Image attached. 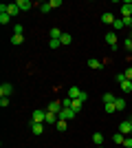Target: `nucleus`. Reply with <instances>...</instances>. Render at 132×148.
<instances>
[{
	"label": "nucleus",
	"instance_id": "f257e3e1",
	"mask_svg": "<svg viewBox=\"0 0 132 148\" xmlns=\"http://www.w3.org/2000/svg\"><path fill=\"white\" fill-rule=\"evenodd\" d=\"M0 13H9L11 18H16V16L20 13V9H18L16 2H9V5H0Z\"/></svg>",
	"mask_w": 132,
	"mask_h": 148
},
{
	"label": "nucleus",
	"instance_id": "f03ea898",
	"mask_svg": "<svg viewBox=\"0 0 132 148\" xmlns=\"http://www.w3.org/2000/svg\"><path fill=\"white\" fill-rule=\"evenodd\" d=\"M31 122L33 124H44L46 122V111H33V115H31Z\"/></svg>",
	"mask_w": 132,
	"mask_h": 148
},
{
	"label": "nucleus",
	"instance_id": "7ed1b4c3",
	"mask_svg": "<svg viewBox=\"0 0 132 148\" xmlns=\"http://www.w3.org/2000/svg\"><path fill=\"white\" fill-rule=\"evenodd\" d=\"M119 133H121V135H132V124H130V119H128V122H121L119 124Z\"/></svg>",
	"mask_w": 132,
	"mask_h": 148
},
{
	"label": "nucleus",
	"instance_id": "20e7f679",
	"mask_svg": "<svg viewBox=\"0 0 132 148\" xmlns=\"http://www.w3.org/2000/svg\"><path fill=\"white\" fill-rule=\"evenodd\" d=\"M11 91H13V86L9 84V82H2V84H0V95H2V97H9Z\"/></svg>",
	"mask_w": 132,
	"mask_h": 148
},
{
	"label": "nucleus",
	"instance_id": "39448f33",
	"mask_svg": "<svg viewBox=\"0 0 132 148\" xmlns=\"http://www.w3.org/2000/svg\"><path fill=\"white\" fill-rule=\"evenodd\" d=\"M106 42L110 44V49H117V33L114 31H108L106 33Z\"/></svg>",
	"mask_w": 132,
	"mask_h": 148
},
{
	"label": "nucleus",
	"instance_id": "423d86ee",
	"mask_svg": "<svg viewBox=\"0 0 132 148\" xmlns=\"http://www.w3.org/2000/svg\"><path fill=\"white\" fill-rule=\"evenodd\" d=\"M75 117V111H73V108H62V111H60V119H66V122H68V119H73Z\"/></svg>",
	"mask_w": 132,
	"mask_h": 148
},
{
	"label": "nucleus",
	"instance_id": "0eeeda50",
	"mask_svg": "<svg viewBox=\"0 0 132 148\" xmlns=\"http://www.w3.org/2000/svg\"><path fill=\"white\" fill-rule=\"evenodd\" d=\"M64 106H62V102H51L49 106H46V111L49 113H57V115H60V111H62Z\"/></svg>",
	"mask_w": 132,
	"mask_h": 148
},
{
	"label": "nucleus",
	"instance_id": "6e6552de",
	"mask_svg": "<svg viewBox=\"0 0 132 148\" xmlns=\"http://www.w3.org/2000/svg\"><path fill=\"white\" fill-rule=\"evenodd\" d=\"M16 5H18V9H20V11H29V9L33 7V2H31V0H18Z\"/></svg>",
	"mask_w": 132,
	"mask_h": 148
},
{
	"label": "nucleus",
	"instance_id": "1a4fd4ad",
	"mask_svg": "<svg viewBox=\"0 0 132 148\" xmlns=\"http://www.w3.org/2000/svg\"><path fill=\"white\" fill-rule=\"evenodd\" d=\"M79 95H82V88L79 86H70L68 88V97L70 99H79Z\"/></svg>",
	"mask_w": 132,
	"mask_h": 148
},
{
	"label": "nucleus",
	"instance_id": "9d476101",
	"mask_svg": "<svg viewBox=\"0 0 132 148\" xmlns=\"http://www.w3.org/2000/svg\"><path fill=\"white\" fill-rule=\"evenodd\" d=\"M114 20H117V18H114V16H112L110 11L101 13V22H106V25H114Z\"/></svg>",
	"mask_w": 132,
	"mask_h": 148
},
{
	"label": "nucleus",
	"instance_id": "9b49d317",
	"mask_svg": "<svg viewBox=\"0 0 132 148\" xmlns=\"http://www.w3.org/2000/svg\"><path fill=\"white\" fill-rule=\"evenodd\" d=\"M70 108H73L75 113H79L84 108V102H82V99H70Z\"/></svg>",
	"mask_w": 132,
	"mask_h": 148
},
{
	"label": "nucleus",
	"instance_id": "f8f14e48",
	"mask_svg": "<svg viewBox=\"0 0 132 148\" xmlns=\"http://www.w3.org/2000/svg\"><path fill=\"white\" fill-rule=\"evenodd\" d=\"M49 36H51V40H62V36H64V33H62L60 29H57V27H53V29L49 31Z\"/></svg>",
	"mask_w": 132,
	"mask_h": 148
},
{
	"label": "nucleus",
	"instance_id": "ddd939ff",
	"mask_svg": "<svg viewBox=\"0 0 132 148\" xmlns=\"http://www.w3.org/2000/svg\"><path fill=\"white\" fill-rule=\"evenodd\" d=\"M31 130H33V135H42L44 133V124H33L31 122Z\"/></svg>",
	"mask_w": 132,
	"mask_h": 148
},
{
	"label": "nucleus",
	"instance_id": "4468645a",
	"mask_svg": "<svg viewBox=\"0 0 132 148\" xmlns=\"http://www.w3.org/2000/svg\"><path fill=\"white\" fill-rule=\"evenodd\" d=\"M57 119H60L57 113H49L46 111V124H57Z\"/></svg>",
	"mask_w": 132,
	"mask_h": 148
},
{
	"label": "nucleus",
	"instance_id": "2eb2a0df",
	"mask_svg": "<svg viewBox=\"0 0 132 148\" xmlns=\"http://www.w3.org/2000/svg\"><path fill=\"white\" fill-rule=\"evenodd\" d=\"M119 86H121V91H123V93H132V82L130 80H123Z\"/></svg>",
	"mask_w": 132,
	"mask_h": 148
},
{
	"label": "nucleus",
	"instance_id": "dca6fc26",
	"mask_svg": "<svg viewBox=\"0 0 132 148\" xmlns=\"http://www.w3.org/2000/svg\"><path fill=\"white\" fill-rule=\"evenodd\" d=\"M123 27H128V25H126V20H123V18H117V20H114V25H112V29H114V31H119V29H123Z\"/></svg>",
	"mask_w": 132,
	"mask_h": 148
},
{
	"label": "nucleus",
	"instance_id": "f3484780",
	"mask_svg": "<svg viewBox=\"0 0 132 148\" xmlns=\"http://www.w3.org/2000/svg\"><path fill=\"white\" fill-rule=\"evenodd\" d=\"M104 64H101V60H88V69H93V71H97V69H101Z\"/></svg>",
	"mask_w": 132,
	"mask_h": 148
},
{
	"label": "nucleus",
	"instance_id": "a211bd4d",
	"mask_svg": "<svg viewBox=\"0 0 132 148\" xmlns=\"http://www.w3.org/2000/svg\"><path fill=\"white\" fill-rule=\"evenodd\" d=\"M93 144L95 146H101V144H104V135H101V133H93Z\"/></svg>",
	"mask_w": 132,
	"mask_h": 148
},
{
	"label": "nucleus",
	"instance_id": "6ab92c4d",
	"mask_svg": "<svg viewBox=\"0 0 132 148\" xmlns=\"http://www.w3.org/2000/svg\"><path fill=\"white\" fill-rule=\"evenodd\" d=\"M114 106H117V111H123V108H126V99L123 97H114Z\"/></svg>",
	"mask_w": 132,
	"mask_h": 148
},
{
	"label": "nucleus",
	"instance_id": "aec40b11",
	"mask_svg": "<svg viewBox=\"0 0 132 148\" xmlns=\"http://www.w3.org/2000/svg\"><path fill=\"white\" fill-rule=\"evenodd\" d=\"M114 97H117V95H112V93H104V95H101L104 104H110V102H114Z\"/></svg>",
	"mask_w": 132,
	"mask_h": 148
},
{
	"label": "nucleus",
	"instance_id": "412c9836",
	"mask_svg": "<svg viewBox=\"0 0 132 148\" xmlns=\"http://www.w3.org/2000/svg\"><path fill=\"white\" fill-rule=\"evenodd\" d=\"M112 142H114V144H123V142H126V135H121V133H114V135H112Z\"/></svg>",
	"mask_w": 132,
	"mask_h": 148
},
{
	"label": "nucleus",
	"instance_id": "4be33fe9",
	"mask_svg": "<svg viewBox=\"0 0 132 148\" xmlns=\"http://www.w3.org/2000/svg\"><path fill=\"white\" fill-rule=\"evenodd\" d=\"M22 42H24V36H16V33L11 36V44H16V47H18V44H22Z\"/></svg>",
	"mask_w": 132,
	"mask_h": 148
},
{
	"label": "nucleus",
	"instance_id": "5701e85b",
	"mask_svg": "<svg viewBox=\"0 0 132 148\" xmlns=\"http://www.w3.org/2000/svg\"><path fill=\"white\" fill-rule=\"evenodd\" d=\"M40 11H42V13H49L51 11V2H40Z\"/></svg>",
	"mask_w": 132,
	"mask_h": 148
},
{
	"label": "nucleus",
	"instance_id": "b1692460",
	"mask_svg": "<svg viewBox=\"0 0 132 148\" xmlns=\"http://www.w3.org/2000/svg\"><path fill=\"white\" fill-rule=\"evenodd\" d=\"M60 42H62V44H70V42H73V36H70V33H64Z\"/></svg>",
	"mask_w": 132,
	"mask_h": 148
},
{
	"label": "nucleus",
	"instance_id": "393cba45",
	"mask_svg": "<svg viewBox=\"0 0 132 148\" xmlns=\"http://www.w3.org/2000/svg\"><path fill=\"white\" fill-rule=\"evenodd\" d=\"M13 33H16V36H22V33H24V27L22 25H13Z\"/></svg>",
	"mask_w": 132,
	"mask_h": 148
},
{
	"label": "nucleus",
	"instance_id": "a878e982",
	"mask_svg": "<svg viewBox=\"0 0 132 148\" xmlns=\"http://www.w3.org/2000/svg\"><path fill=\"white\" fill-rule=\"evenodd\" d=\"M57 128L60 130H66V126H68V122H66V119H57V124H55Z\"/></svg>",
	"mask_w": 132,
	"mask_h": 148
},
{
	"label": "nucleus",
	"instance_id": "bb28decb",
	"mask_svg": "<svg viewBox=\"0 0 132 148\" xmlns=\"http://www.w3.org/2000/svg\"><path fill=\"white\" fill-rule=\"evenodd\" d=\"M9 20H11V16H9V13H0V25H7Z\"/></svg>",
	"mask_w": 132,
	"mask_h": 148
},
{
	"label": "nucleus",
	"instance_id": "cd10ccee",
	"mask_svg": "<svg viewBox=\"0 0 132 148\" xmlns=\"http://www.w3.org/2000/svg\"><path fill=\"white\" fill-rule=\"evenodd\" d=\"M106 106V113H117V106H114V102H110V104H104Z\"/></svg>",
	"mask_w": 132,
	"mask_h": 148
},
{
	"label": "nucleus",
	"instance_id": "c85d7f7f",
	"mask_svg": "<svg viewBox=\"0 0 132 148\" xmlns=\"http://www.w3.org/2000/svg\"><path fill=\"white\" fill-rule=\"evenodd\" d=\"M123 47H126V51H132V38H130V36L123 40Z\"/></svg>",
	"mask_w": 132,
	"mask_h": 148
},
{
	"label": "nucleus",
	"instance_id": "c756f323",
	"mask_svg": "<svg viewBox=\"0 0 132 148\" xmlns=\"http://www.w3.org/2000/svg\"><path fill=\"white\" fill-rule=\"evenodd\" d=\"M49 47L51 49H57V47H62V42L60 40H49Z\"/></svg>",
	"mask_w": 132,
	"mask_h": 148
},
{
	"label": "nucleus",
	"instance_id": "7c9ffc66",
	"mask_svg": "<svg viewBox=\"0 0 132 148\" xmlns=\"http://www.w3.org/2000/svg\"><path fill=\"white\" fill-rule=\"evenodd\" d=\"M51 2V9H57V7H62V0H49Z\"/></svg>",
	"mask_w": 132,
	"mask_h": 148
},
{
	"label": "nucleus",
	"instance_id": "2f4dec72",
	"mask_svg": "<svg viewBox=\"0 0 132 148\" xmlns=\"http://www.w3.org/2000/svg\"><path fill=\"white\" fill-rule=\"evenodd\" d=\"M123 75H126V80H130V82H132V66H128V69H126V73H123Z\"/></svg>",
	"mask_w": 132,
	"mask_h": 148
},
{
	"label": "nucleus",
	"instance_id": "473e14b6",
	"mask_svg": "<svg viewBox=\"0 0 132 148\" xmlns=\"http://www.w3.org/2000/svg\"><path fill=\"white\" fill-rule=\"evenodd\" d=\"M0 106L7 108V106H9V97H0Z\"/></svg>",
	"mask_w": 132,
	"mask_h": 148
},
{
	"label": "nucleus",
	"instance_id": "72a5a7b5",
	"mask_svg": "<svg viewBox=\"0 0 132 148\" xmlns=\"http://www.w3.org/2000/svg\"><path fill=\"white\" fill-rule=\"evenodd\" d=\"M123 146H126V148H132V137H130V135L126 137V142H123Z\"/></svg>",
	"mask_w": 132,
	"mask_h": 148
},
{
	"label": "nucleus",
	"instance_id": "f704fd0d",
	"mask_svg": "<svg viewBox=\"0 0 132 148\" xmlns=\"http://www.w3.org/2000/svg\"><path fill=\"white\" fill-rule=\"evenodd\" d=\"M114 80H117V82H119V84H121V82L126 80V75H123V73H119V75H114Z\"/></svg>",
	"mask_w": 132,
	"mask_h": 148
},
{
	"label": "nucleus",
	"instance_id": "c9c22d12",
	"mask_svg": "<svg viewBox=\"0 0 132 148\" xmlns=\"http://www.w3.org/2000/svg\"><path fill=\"white\" fill-rule=\"evenodd\" d=\"M79 99H82V102H86V99H88V93H86V91H82V95H79Z\"/></svg>",
	"mask_w": 132,
	"mask_h": 148
},
{
	"label": "nucleus",
	"instance_id": "e433bc0d",
	"mask_svg": "<svg viewBox=\"0 0 132 148\" xmlns=\"http://www.w3.org/2000/svg\"><path fill=\"white\" fill-rule=\"evenodd\" d=\"M128 27H130V29H132V20H130V22H128Z\"/></svg>",
	"mask_w": 132,
	"mask_h": 148
},
{
	"label": "nucleus",
	"instance_id": "4c0bfd02",
	"mask_svg": "<svg viewBox=\"0 0 132 148\" xmlns=\"http://www.w3.org/2000/svg\"><path fill=\"white\" fill-rule=\"evenodd\" d=\"M97 148H104V146H97Z\"/></svg>",
	"mask_w": 132,
	"mask_h": 148
},
{
	"label": "nucleus",
	"instance_id": "58836bf2",
	"mask_svg": "<svg viewBox=\"0 0 132 148\" xmlns=\"http://www.w3.org/2000/svg\"><path fill=\"white\" fill-rule=\"evenodd\" d=\"M130 124H132V117H130Z\"/></svg>",
	"mask_w": 132,
	"mask_h": 148
}]
</instances>
